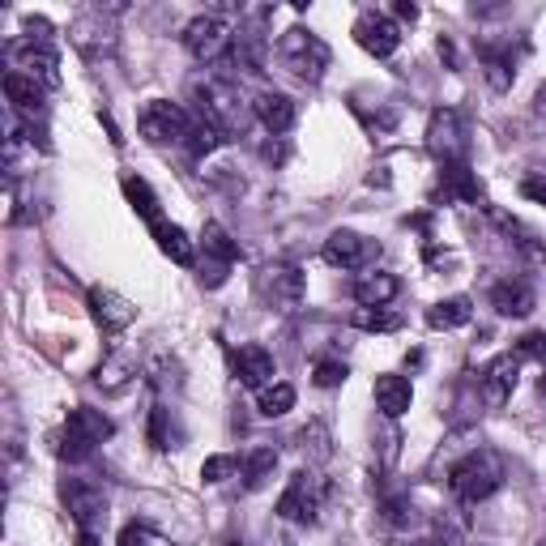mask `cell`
<instances>
[{
  "mask_svg": "<svg viewBox=\"0 0 546 546\" xmlns=\"http://www.w3.org/2000/svg\"><path fill=\"white\" fill-rule=\"evenodd\" d=\"M201 244H205V256H214V261L227 269L239 261V244L227 235V227H218V222H205V231H201Z\"/></svg>",
  "mask_w": 546,
  "mask_h": 546,
  "instance_id": "484cf974",
  "label": "cell"
},
{
  "mask_svg": "<svg viewBox=\"0 0 546 546\" xmlns=\"http://www.w3.org/2000/svg\"><path fill=\"white\" fill-rule=\"evenodd\" d=\"M60 500L64 508L73 512L77 529H90V534H99V529L107 525V495L86 483V478H64L60 483Z\"/></svg>",
  "mask_w": 546,
  "mask_h": 546,
  "instance_id": "8992f818",
  "label": "cell"
},
{
  "mask_svg": "<svg viewBox=\"0 0 546 546\" xmlns=\"http://www.w3.org/2000/svg\"><path fill=\"white\" fill-rule=\"evenodd\" d=\"M278 56H282L286 69L299 77V82H312V86H316L320 77H325V69H329V47H325V39L312 35V30H303V26L286 30L282 43H278Z\"/></svg>",
  "mask_w": 546,
  "mask_h": 546,
  "instance_id": "3957f363",
  "label": "cell"
},
{
  "mask_svg": "<svg viewBox=\"0 0 546 546\" xmlns=\"http://www.w3.org/2000/svg\"><path fill=\"white\" fill-rule=\"evenodd\" d=\"M77 546H99V534H90V529H77Z\"/></svg>",
  "mask_w": 546,
  "mask_h": 546,
  "instance_id": "ee69618b",
  "label": "cell"
},
{
  "mask_svg": "<svg viewBox=\"0 0 546 546\" xmlns=\"http://www.w3.org/2000/svg\"><path fill=\"white\" fill-rule=\"evenodd\" d=\"M410 401H414V389H410L406 376H380L376 380V406L389 414V419H401V414L410 410Z\"/></svg>",
  "mask_w": 546,
  "mask_h": 546,
  "instance_id": "7402d4cb",
  "label": "cell"
},
{
  "mask_svg": "<svg viewBox=\"0 0 546 546\" xmlns=\"http://www.w3.org/2000/svg\"><path fill=\"white\" fill-rule=\"evenodd\" d=\"M60 448H56V453L64 457V461H86L90 453H94V444H86V440H77L73 436V431H60V440H56Z\"/></svg>",
  "mask_w": 546,
  "mask_h": 546,
  "instance_id": "d590c367",
  "label": "cell"
},
{
  "mask_svg": "<svg viewBox=\"0 0 546 546\" xmlns=\"http://www.w3.org/2000/svg\"><path fill=\"white\" fill-rule=\"evenodd\" d=\"M538 546H546V538H542V542H538Z\"/></svg>",
  "mask_w": 546,
  "mask_h": 546,
  "instance_id": "7dc6e473",
  "label": "cell"
},
{
  "mask_svg": "<svg viewBox=\"0 0 546 546\" xmlns=\"http://www.w3.org/2000/svg\"><path fill=\"white\" fill-rule=\"evenodd\" d=\"M184 47H188L192 60L214 64V60H222L235 47V35H231V26L222 22L218 13H201V18H192L184 26Z\"/></svg>",
  "mask_w": 546,
  "mask_h": 546,
  "instance_id": "5b68a950",
  "label": "cell"
},
{
  "mask_svg": "<svg viewBox=\"0 0 546 546\" xmlns=\"http://www.w3.org/2000/svg\"><path fill=\"white\" fill-rule=\"evenodd\" d=\"M188 99L197 103V116L201 124L218 128L222 137L227 133H244V103H239V90L222 77H192L188 82Z\"/></svg>",
  "mask_w": 546,
  "mask_h": 546,
  "instance_id": "6da1fadb",
  "label": "cell"
},
{
  "mask_svg": "<svg viewBox=\"0 0 546 546\" xmlns=\"http://www.w3.org/2000/svg\"><path fill=\"white\" fill-rule=\"evenodd\" d=\"M538 389H542V397H546V376H542V384H538Z\"/></svg>",
  "mask_w": 546,
  "mask_h": 546,
  "instance_id": "f6af8a7d",
  "label": "cell"
},
{
  "mask_svg": "<svg viewBox=\"0 0 546 546\" xmlns=\"http://www.w3.org/2000/svg\"><path fill=\"white\" fill-rule=\"evenodd\" d=\"M500 483H504V465L495 453H487V448L461 457L453 465V474H448V487H453V495L461 504H483L487 495L500 491Z\"/></svg>",
  "mask_w": 546,
  "mask_h": 546,
  "instance_id": "7a4b0ae2",
  "label": "cell"
},
{
  "mask_svg": "<svg viewBox=\"0 0 546 546\" xmlns=\"http://www.w3.org/2000/svg\"><path fill=\"white\" fill-rule=\"evenodd\" d=\"M64 431H73L77 440H86V444H94L99 448L103 440H111V419L103 410H90V406H77V410H69V419H64Z\"/></svg>",
  "mask_w": 546,
  "mask_h": 546,
  "instance_id": "ac0fdd59",
  "label": "cell"
},
{
  "mask_svg": "<svg viewBox=\"0 0 546 546\" xmlns=\"http://www.w3.org/2000/svg\"><path fill=\"white\" fill-rule=\"evenodd\" d=\"M320 500H325V483H320L312 470H299L291 483H286V491H282L278 517L282 521H295V525H308V521H316Z\"/></svg>",
  "mask_w": 546,
  "mask_h": 546,
  "instance_id": "52a82bcc",
  "label": "cell"
},
{
  "mask_svg": "<svg viewBox=\"0 0 546 546\" xmlns=\"http://www.w3.org/2000/svg\"><path fill=\"white\" fill-rule=\"evenodd\" d=\"M227 546H244V542H227Z\"/></svg>",
  "mask_w": 546,
  "mask_h": 546,
  "instance_id": "bcb514c9",
  "label": "cell"
},
{
  "mask_svg": "<svg viewBox=\"0 0 546 546\" xmlns=\"http://www.w3.org/2000/svg\"><path fill=\"white\" fill-rule=\"evenodd\" d=\"M141 137L150 141V146H171V141H188V133L197 124L188 120V111L180 103H167V99H150L146 111H141Z\"/></svg>",
  "mask_w": 546,
  "mask_h": 546,
  "instance_id": "277c9868",
  "label": "cell"
},
{
  "mask_svg": "<svg viewBox=\"0 0 546 546\" xmlns=\"http://www.w3.org/2000/svg\"><path fill=\"white\" fill-rule=\"evenodd\" d=\"M534 116L538 120H546V82L538 86V94H534Z\"/></svg>",
  "mask_w": 546,
  "mask_h": 546,
  "instance_id": "7bdbcfd3",
  "label": "cell"
},
{
  "mask_svg": "<svg viewBox=\"0 0 546 546\" xmlns=\"http://www.w3.org/2000/svg\"><path fill=\"white\" fill-rule=\"evenodd\" d=\"M440 184H444V197L448 201H483V188L470 175L465 163H444L440 167Z\"/></svg>",
  "mask_w": 546,
  "mask_h": 546,
  "instance_id": "603a6c76",
  "label": "cell"
},
{
  "mask_svg": "<svg viewBox=\"0 0 546 546\" xmlns=\"http://www.w3.org/2000/svg\"><path fill=\"white\" fill-rule=\"evenodd\" d=\"M376 256H380V244L359 231H333L325 239V261L333 269H363V265H372Z\"/></svg>",
  "mask_w": 546,
  "mask_h": 546,
  "instance_id": "ba28073f",
  "label": "cell"
},
{
  "mask_svg": "<svg viewBox=\"0 0 546 546\" xmlns=\"http://www.w3.org/2000/svg\"><path fill=\"white\" fill-rule=\"evenodd\" d=\"M517 359H534L546 367V333H525L517 342Z\"/></svg>",
  "mask_w": 546,
  "mask_h": 546,
  "instance_id": "8d00e7d4",
  "label": "cell"
},
{
  "mask_svg": "<svg viewBox=\"0 0 546 546\" xmlns=\"http://www.w3.org/2000/svg\"><path fill=\"white\" fill-rule=\"evenodd\" d=\"M470 316H474V303L465 299V295H453V299H440L436 308L427 312V325L431 329H461V325H470Z\"/></svg>",
  "mask_w": 546,
  "mask_h": 546,
  "instance_id": "cb8c5ba5",
  "label": "cell"
},
{
  "mask_svg": "<svg viewBox=\"0 0 546 546\" xmlns=\"http://www.w3.org/2000/svg\"><path fill=\"white\" fill-rule=\"evenodd\" d=\"M436 546H440V542H436Z\"/></svg>",
  "mask_w": 546,
  "mask_h": 546,
  "instance_id": "c3c4849f",
  "label": "cell"
},
{
  "mask_svg": "<svg viewBox=\"0 0 546 546\" xmlns=\"http://www.w3.org/2000/svg\"><path fill=\"white\" fill-rule=\"evenodd\" d=\"M218 141H222L218 128H210V124H197V128H192V133H188L184 146H188V154H192V158H205L210 150H218Z\"/></svg>",
  "mask_w": 546,
  "mask_h": 546,
  "instance_id": "1f68e13d",
  "label": "cell"
},
{
  "mask_svg": "<svg viewBox=\"0 0 546 546\" xmlns=\"http://www.w3.org/2000/svg\"><path fill=\"white\" fill-rule=\"evenodd\" d=\"M146 542H150V534L141 525H124L120 529V546H146Z\"/></svg>",
  "mask_w": 546,
  "mask_h": 546,
  "instance_id": "60d3db41",
  "label": "cell"
},
{
  "mask_svg": "<svg viewBox=\"0 0 546 546\" xmlns=\"http://www.w3.org/2000/svg\"><path fill=\"white\" fill-rule=\"evenodd\" d=\"M397 291H401V282L393 278V273H384V269L359 273V278H355V299H359V308H384V303H393Z\"/></svg>",
  "mask_w": 546,
  "mask_h": 546,
  "instance_id": "e0dca14e",
  "label": "cell"
},
{
  "mask_svg": "<svg viewBox=\"0 0 546 546\" xmlns=\"http://www.w3.org/2000/svg\"><path fill=\"white\" fill-rule=\"evenodd\" d=\"M150 444L154 448H171V410H163V406L150 410Z\"/></svg>",
  "mask_w": 546,
  "mask_h": 546,
  "instance_id": "836d02e7",
  "label": "cell"
},
{
  "mask_svg": "<svg viewBox=\"0 0 546 546\" xmlns=\"http://www.w3.org/2000/svg\"><path fill=\"white\" fill-rule=\"evenodd\" d=\"M9 60H13V69L26 73V77H35L39 86H60V73H56V52L47 43H9Z\"/></svg>",
  "mask_w": 546,
  "mask_h": 546,
  "instance_id": "8fae6325",
  "label": "cell"
},
{
  "mask_svg": "<svg viewBox=\"0 0 546 546\" xmlns=\"http://www.w3.org/2000/svg\"><path fill=\"white\" fill-rule=\"evenodd\" d=\"M534 291H529V282H521V278H504V282H495L491 286V308L500 312V316H529L534 312Z\"/></svg>",
  "mask_w": 546,
  "mask_h": 546,
  "instance_id": "2e32d148",
  "label": "cell"
},
{
  "mask_svg": "<svg viewBox=\"0 0 546 546\" xmlns=\"http://www.w3.org/2000/svg\"><path fill=\"white\" fill-rule=\"evenodd\" d=\"M521 197L534 201V205H546V171H534L521 180Z\"/></svg>",
  "mask_w": 546,
  "mask_h": 546,
  "instance_id": "74e56055",
  "label": "cell"
},
{
  "mask_svg": "<svg viewBox=\"0 0 546 546\" xmlns=\"http://www.w3.org/2000/svg\"><path fill=\"white\" fill-rule=\"evenodd\" d=\"M86 303H90L94 325H99L103 333H124L137 320V308L124 295L111 291V286H90V299Z\"/></svg>",
  "mask_w": 546,
  "mask_h": 546,
  "instance_id": "30bf717a",
  "label": "cell"
},
{
  "mask_svg": "<svg viewBox=\"0 0 546 546\" xmlns=\"http://www.w3.org/2000/svg\"><path fill=\"white\" fill-rule=\"evenodd\" d=\"M483 64H487V82H491V90H508L512 86V56H504V52H483Z\"/></svg>",
  "mask_w": 546,
  "mask_h": 546,
  "instance_id": "4dcf8cb0",
  "label": "cell"
},
{
  "mask_svg": "<svg viewBox=\"0 0 546 546\" xmlns=\"http://www.w3.org/2000/svg\"><path fill=\"white\" fill-rule=\"evenodd\" d=\"M427 150L436 154L440 163H461L465 141H461V116H457V111L440 107L436 116H431V124H427Z\"/></svg>",
  "mask_w": 546,
  "mask_h": 546,
  "instance_id": "7c38bea8",
  "label": "cell"
},
{
  "mask_svg": "<svg viewBox=\"0 0 546 546\" xmlns=\"http://www.w3.org/2000/svg\"><path fill=\"white\" fill-rule=\"evenodd\" d=\"M384 517H389L393 525H406V521L414 517V508H410L406 500H389V504H384Z\"/></svg>",
  "mask_w": 546,
  "mask_h": 546,
  "instance_id": "ab89813d",
  "label": "cell"
},
{
  "mask_svg": "<svg viewBox=\"0 0 546 546\" xmlns=\"http://www.w3.org/2000/svg\"><path fill=\"white\" fill-rule=\"evenodd\" d=\"M256 410L265 414V419H282L286 410H295V384H269V389H261V397H256Z\"/></svg>",
  "mask_w": 546,
  "mask_h": 546,
  "instance_id": "83f0119b",
  "label": "cell"
},
{
  "mask_svg": "<svg viewBox=\"0 0 546 546\" xmlns=\"http://www.w3.org/2000/svg\"><path fill=\"white\" fill-rule=\"evenodd\" d=\"M393 13H397L401 22H414V18H419V5H410V0H397Z\"/></svg>",
  "mask_w": 546,
  "mask_h": 546,
  "instance_id": "b9f144b4",
  "label": "cell"
},
{
  "mask_svg": "<svg viewBox=\"0 0 546 546\" xmlns=\"http://www.w3.org/2000/svg\"><path fill=\"white\" fill-rule=\"evenodd\" d=\"M235 470H239V461L227 457V453H218V457H205L201 478H205V483H227V478H231Z\"/></svg>",
  "mask_w": 546,
  "mask_h": 546,
  "instance_id": "d6a6232c",
  "label": "cell"
},
{
  "mask_svg": "<svg viewBox=\"0 0 546 546\" xmlns=\"http://www.w3.org/2000/svg\"><path fill=\"white\" fill-rule=\"evenodd\" d=\"M299 448L312 461H329V453H333V448H329V427L325 423H308V427L299 431Z\"/></svg>",
  "mask_w": 546,
  "mask_h": 546,
  "instance_id": "f546056e",
  "label": "cell"
},
{
  "mask_svg": "<svg viewBox=\"0 0 546 546\" xmlns=\"http://www.w3.org/2000/svg\"><path fill=\"white\" fill-rule=\"evenodd\" d=\"M273 470H278V453H273V448H252V453H248V465H244V483H248V491H261L269 478H273Z\"/></svg>",
  "mask_w": 546,
  "mask_h": 546,
  "instance_id": "4316f807",
  "label": "cell"
},
{
  "mask_svg": "<svg viewBox=\"0 0 546 546\" xmlns=\"http://www.w3.org/2000/svg\"><path fill=\"white\" fill-rule=\"evenodd\" d=\"M252 111H256V120H261L273 137L291 133V128H295V116H299V111H295V99H291V94H282V90H265L261 99L252 103Z\"/></svg>",
  "mask_w": 546,
  "mask_h": 546,
  "instance_id": "9a60e30c",
  "label": "cell"
},
{
  "mask_svg": "<svg viewBox=\"0 0 546 546\" xmlns=\"http://www.w3.org/2000/svg\"><path fill=\"white\" fill-rule=\"evenodd\" d=\"M355 39L367 56H376V60H389L397 47H401V30L393 18H384V13H359V22H355Z\"/></svg>",
  "mask_w": 546,
  "mask_h": 546,
  "instance_id": "9c48e42d",
  "label": "cell"
},
{
  "mask_svg": "<svg viewBox=\"0 0 546 546\" xmlns=\"http://www.w3.org/2000/svg\"><path fill=\"white\" fill-rule=\"evenodd\" d=\"M150 231H154V239H158V252L171 256L175 265H192V256H197V248H192V239L184 235V227H175V222L158 218Z\"/></svg>",
  "mask_w": 546,
  "mask_h": 546,
  "instance_id": "44dd1931",
  "label": "cell"
},
{
  "mask_svg": "<svg viewBox=\"0 0 546 546\" xmlns=\"http://www.w3.org/2000/svg\"><path fill=\"white\" fill-rule=\"evenodd\" d=\"M517 380H521V359H517V355L491 359L487 372H483V397H487V406H504V401L512 397V389H517Z\"/></svg>",
  "mask_w": 546,
  "mask_h": 546,
  "instance_id": "5bb4252c",
  "label": "cell"
},
{
  "mask_svg": "<svg viewBox=\"0 0 546 546\" xmlns=\"http://www.w3.org/2000/svg\"><path fill=\"white\" fill-rule=\"evenodd\" d=\"M261 286L273 303H286V308H291V303H299V295H303V273L291 265H273V269H265Z\"/></svg>",
  "mask_w": 546,
  "mask_h": 546,
  "instance_id": "ffe728a7",
  "label": "cell"
},
{
  "mask_svg": "<svg viewBox=\"0 0 546 546\" xmlns=\"http://www.w3.org/2000/svg\"><path fill=\"white\" fill-rule=\"evenodd\" d=\"M124 372H128L124 363H107V367H99V384H107V389H120V384H124Z\"/></svg>",
  "mask_w": 546,
  "mask_h": 546,
  "instance_id": "f35d334b",
  "label": "cell"
},
{
  "mask_svg": "<svg viewBox=\"0 0 546 546\" xmlns=\"http://www.w3.org/2000/svg\"><path fill=\"white\" fill-rule=\"evenodd\" d=\"M231 367H235V380L244 384V389H269L273 380V355L265 346H239L231 355Z\"/></svg>",
  "mask_w": 546,
  "mask_h": 546,
  "instance_id": "4fadbf2b",
  "label": "cell"
},
{
  "mask_svg": "<svg viewBox=\"0 0 546 546\" xmlns=\"http://www.w3.org/2000/svg\"><path fill=\"white\" fill-rule=\"evenodd\" d=\"M124 197H128V205H133V210L141 214V218H146L150 222V227H154V222L158 218H163V214H158V197H154V188L146 184V180H141V175H124Z\"/></svg>",
  "mask_w": 546,
  "mask_h": 546,
  "instance_id": "d4e9b609",
  "label": "cell"
},
{
  "mask_svg": "<svg viewBox=\"0 0 546 546\" xmlns=\"http://www.w3.org/2000/svg\"><path fill=\"white\" fill-rule=\"evenodd\" d=\"M355 329H363V333H397V329H401V312H389V308H359V312H355Z\"/></svg>",
  "mask_w": 546,
  "mask_h": 546,
  "instance_id": "f1b7e54d",
  "label": "cell"
},
{
  "mask_svg": "<svg viewBox=\"0 0 546 546\" xmlns=\"http://www.w3.org/2000/svg\"><path fill=\"white\" fill-rule=\"evenodd\" d=\"M350 372H346V363H337V359H320L316 363V372H312V380L320 384V389H337Z\"/></svg>",
  "mask_w": 546,
  "mask_h": 546,
  "instance_id": "e575fe53",
  "label": "cell"
},
{
  "mask_svg": "<svg viewBox=\"0 0 546 546\" xmlns=\"http://www.w3.org/2000/svg\"><path fill=\"white\" fill-rule=\"evenodd\" d=\"M5 99L22 111V116H43V86L35 77H26L18 69L5 73Z\"/></svg>",
  "mask_w": 546,
  "mask_h": 546,
  "instance_id": "d6986e66",
  "label": "cell"
}]
</instances>
